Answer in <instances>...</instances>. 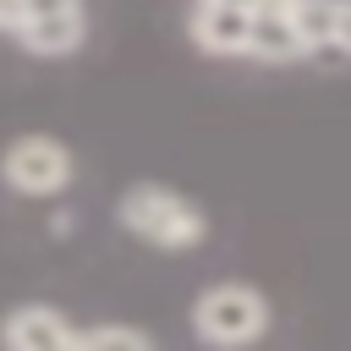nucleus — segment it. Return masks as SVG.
I'll list each match as a JSON object with an SVG mask.
<instances>
[{
    "label": "nucleus",
    "mask_w": 351,
    "mask_h": 351,
    "mask_svg": "<svg viewBox=\"0 0 351 351\" xmlns=\"http://www.w3.org/2000/svg\"><path fill=\"white\" fill-rule=\"evenodd\" d=\"M88 22H82V5L77 0H60V5H44V11H27V22L16 27V44L27 55H71L82 44Z\"/></svg>",
    "instance_id": "20e7f679"
},
{
    "label": "nucleus",
    "mask_w": 351,
    "mask_h": 351,
    "mask_svg": "<svg viewBox=\"0 0 351 351\" xmlns=\"http://www.w3.org/2000/svg\"><path fill=\"white\" fill-rule=\"evenodd\" d=\"M27 22V0H0V33H16Z\"/></svg>",
    "instance_id": "9b49d317"
},
{
    "label": "nucleus",
    "mask_w": 351,
    "mask_h": 351,
    "mask_svg": "<svg viewBox=\"0 0 351 351\" xmlns=\"http://www.w3.org/2000/svg\"><path fill=\"white\" fill-rule=\"evenodd\" d=\"M335 44L351 55V0H335Z\"/></svg>",
    "instance_id": "9d476101"
},
{
    "label": "nucleus",
    "mask_w": 351,
    "mask_h": 351,
    "mask_svg": "<svg viewBox=\"0 0 351 351\" xmlns=\"http://www.w3.org/2000/svg\"><path fill=\"white\" fill-rule=\"evenodd\" d=\"M247 33H252V11L236 0H197L192 11V44L203 55H247Z\"/></svg>",
    "instance_id": "423d86ee"
},
{
    "label": "nucleus",
    "mask_w": 351,
    "mask_h": 351,
    "mask_svg": "<svg viewBox=\"0 0 351 351\" xmlns=\"http://www.w3.org/2000/svg\"><path fill=\"white\" fill-rule=\"evenodd\" d=\"M291 22H296V33H302V44L313 55L335 44V0H296L291 5Z\"/></svg>",
    "instance_id": "1a4fd4ad"
},
{
    "label": "nucleus",
    "mask_w": 351,
    "mask_h": 351,
    "mask_svg": "<svg viewBox=\"0 0 351 351\" xmlns=\"http://www.w3.org/2000/svg\"><path fill=\"white\" fill-rule=\"evenodd\" d=\"M247 55L258 60H302L313 55L291 22V11H252V33H247Z\"/></svg>",
    "instance_id": "0eeeda50"
},
{
    "label": "nucleus",
    "mask_w": 351,
    "mask_h": 351,
    "mask_svg": "<svg viewBox=\"0 0 351 351\" xmlns=\"http://www.w3.org/2000/svg\"><path fill=\"white\" fill-rule=\"evenodd\" d=\"M115 219H121L137 241H148V247H159V252H186V247H197V241L208 236L203 208L186 203V197L170 192V186H154V181L126 186L121 203H115Z\"/></svg>",
    "instance_id": "f257e3e1"
},
{
    "label": "nucleus",
    "mask_w": 351,
    "mask_h": 351,
    "mask_svg": "<svg viewBox=\"0 0 351 351\" xmlns=\"http://www.w3.org/2000/svg\"><path fill=\"white\" fill-rule=\"evenodd\" d=\"M71 148L55 143V137H16L5 154H0V176L11 192L22 197H55L71 186Z\"/></svg>",
    "instance_id": "7ed1b4c3"
},
{
    "label": "nucleus",
    "mask_w": 351,
    "mask_h": 351,
    "mask_svg": "<svg viewBox=\"0 0 351 351\" xmlns=\"http://www.w3.org/2000/svg\"><path fill=\"white\" fill-rule=\"evenodd\" d=\"M148 346H154V335L132 329V324H93V329L71 335V351H148Z\"/></svg>",
    "instance_id": "6e6552de"
},
{
    "label": "nucleus",
    "mask_w": 351,
    "mask_h": 351,
    "mask_svg": "<svg viewBox=\"0 0 351 351\" xmlns=\"http://www.w3.org/2000/svg\"><path fill=\"white\" fill-rule=\"evenodd\" d=\"M192 329L208 346H252L269 335V302H263V291H252L241 280L208 285L192 302Z\"/></svg>",
    "instance_id": "f03ea898"
},
{
    "label": "nucleus",
    "mask_w": 351,
    "mask_h": 351,
    "mask_svg": "<svg viewBox=\"0 0 351 351\" xmlns=\"http://www.w3.org/2000/svg\"><path fill=\"white\" fill-rule=\"evenodd\" d=\"M71 335L77 329L55 307H44V302L11 307L0 318V346H11V351H71Z\"/></svg>",
    "instance_id": "39448f33"
},
{
    "label": "nucleus",
    "mask_w": 351,
    "mask_h": 351,
    "mask_svg": "<svg viewBox=\"0 0 351 351\" xmlns=\"http://www.w3.org/2000/svg\"><path fill=\"white\" fill-rule=\"evenodd\" d=\"M44 5H60V0H27V11H44Z\"/></svg>",
    "instance_id": "f8f14e48"
}]
</instances>
